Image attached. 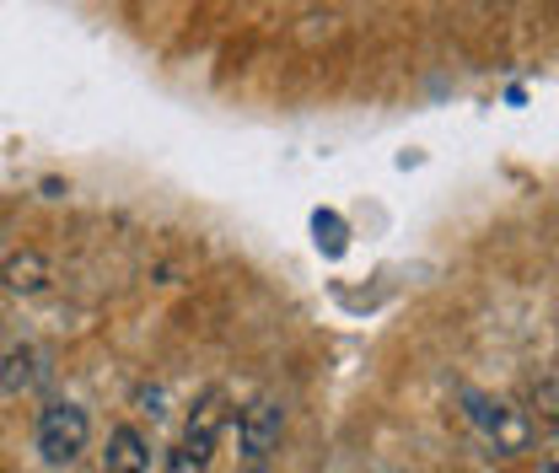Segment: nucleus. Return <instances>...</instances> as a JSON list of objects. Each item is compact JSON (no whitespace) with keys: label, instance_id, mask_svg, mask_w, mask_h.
Listing matches in <instances>:
<instances>
[{"label":"nucleus","instance_id":"1","mask_svg":"<svg viewBox=\"0 0 559 473\" xmlns=\"http://www.w3.org/2000/svg\"><path fill=\"white\" fill-rule=\"evenodd\" d=\"M463 404H468L474 430L495 447V458H516V452L533 447V419H527V409H511V404H500V399H485V393H468Z\"/></svg>","mask_w":559,"mask_h":473},{"label":"nucleus","instance_id":"2","mask_svg":"<svg viewBox=\"0 0 559 473\" xmlns=\"http://www.w3.org/2000/svg\"><path fill=\"white\" fill-rule=\"evenodd\" d=\"M86 436H92V419L81 404H49L38 414V452L49 463H75L86 452Z\"/></svg>","mask_w":559,"mask_h":473},{"label":"nucleus","instance_id":"3","mask_svg":"<svg viewBox=\"0 0 559 473\" xmlns=\"http://www.w3.org/2000/svg\"><path fill=\"white\" fill-rule=\"evenodd\" d=\"M280 430H285V409H280L275 399H253V404L242 409V419H237V447H242V458H248V463H264L280 447Z\"/></svg>","mask_w":559,"mask_h":473},{"label":"nucleus","instance_id":"4","mask_svg":"<svg viewBox=\"0 0 559 473\" xmlns=\"http://www.w3.org/2000/svg\"><path fill=\"white\" fill-rule=\"evenodd\" d=\"M221 425H226V399L221 393H205L194 414H189V425H183V447L194 452V458H215V441H221Z\"/></svg>","mask_w":559,"mask_h":473},{"label":"nucleus","instance_id":"5","mask_svg":"<svg viewBox=\"0 0 559 473\" xmlns=\"http://www.w3.org/2000/svg\"><path fill=\"white\" fill-rule=\"evenodd\" d=\"M103 463H108V473H145V469H151L145 436H140L135 425H119V430L108 436V452H103Z\"/></svg>","mask_w":559,"mask_h":473},{"label":"nucleus","instance_id":"6","mask_svg":"<svg viewBox=\"0 0 559 473\" xmlns=\"http://www.w3.org/2000/svg\"><path fill=\"white\" fill-rule=\"evenodd\" d=\"M38 382H49V360L38 350H11L5 355V371H0V388L5 393H33Z\"/></svg>","mask_w":559,"mask_h":473},{"label":"nucleus","instance_id":"7","mask_svg":"<svg viewBox=\"0 0 559 473\" xmlns=\"http://www.w3.org/2000/svg\"><path fill=\"white\" fill-rule=\"evenodd\" d=\"M0 280H5L11 291L33 296V291H44V285H49V259H44V253H33V248H27V253H11V259H5V270H0Z\"/></svg>","mask_w":559,"mask_h":473},{"label":"nucleus","instance_id":"8","mask_svg":"<svg viewBox=\"0 0 559 473\" xmlns=\"http://www.w3.org/2000/svg\"><path fill=\"white\" fill-rule=\"evenodd\" d=\"M167 473H210V463H205V458H194V452L178 441V447L167 452Z\"/></svg>","mask_w":559,"mask_h":473},{"label":"nucleus","instance_id":"9","mask_svg":"<svg viewBox=\"0 0 559 473\" xmlns=\"http://www.w3.org/2000/svg\"><path fill=\"white\" fill-rule=\"evenodd\" d=\"M312 226H318V243H329V253H340V248H345V226H340L334 215H318Z\"/></svg>","mask_w":559,"mask_h":473},{"label":"nucleus","instance_id":"10","mask_svg":"<svg viewBox=\"0 0 559 473\" xmlns=\"http://www.w3.org/2000/svg\"><path fill=\"white\" fill-rule=\"evenodd\" d=\"M248 473H264V469H259V463H253V469H248Z\"/></svg>","mask_w":559,"mask_h":473}]
</instances>
